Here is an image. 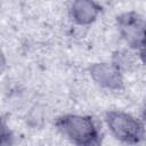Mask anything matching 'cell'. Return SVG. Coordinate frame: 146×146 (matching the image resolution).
<instances>
[{"label": "cell", "mask_w": 146, "mask_h": 146, "mask_svg": "<svg viewBox=\"0 0 146 146\" xmlns=\"http://www.w3.org/2000/svg\"><path fill=\"white\" fill-rule=\"evenodd\" d=\"M56 129L74 146H102L104 135L91 115L67 113L56 117Z\"/></svg>", "instance_id": "obj_1"}, {"label": "cell", "mask_w": 146, "mask_h": 146, "mask_svg": "<svg viewBox=\"0 0 146 146\" xmlns=\"http://www.w3.org/2000/svg\"><path fill=\"white\" fill-rule=\"evenodd\" d=\"M105 123L112 136L128 146H137L144 141V123L130 113L120 110H111L105 113Z\"/></svg>", "instance_id": "obj_2"}, {"label": "cell", "mask_w": 146, "mask_h": 146, "mask_svg": "<svg viewBox=\"0 0 146 146\" xmlns=\"http://www.w3.org/2000/svg\"><path fill=\"white\" fill-rule=\"evenodd\" d=\"M116 26L120 36L128 47L137 52L144 63L145 52V18L136 10L123 11L116 16Z\"/></svg>", "instance_id": "obj_3"}, {"label": "cell", "mask_w": 146, "mask_h": 146, "mask_svg": "<svg viewBox=\"0 0 146 146\" xmlns=\"http://www.w3.org/2000/svg\"><path fill=\"white\" fill-rule=\"evenodd\" d=\"M88 74L100 88L110 91H121L124 89L123 73L111 62H96L88 66Z\"/></svg>", "instance_id": "obj_4"}, {"label": "cell", "mask_w": 146, "mask_h": 146, "mask_svg": "<svg viewBox=\"0 0 146 146\" xmlns=\"http://www.w3.org/2000/svg\"><path fill=\"white\" fill-rule=\"evenodd\" d=\"M102 11V5L94 0L73 1L68 9L71 21L79 26H90L97 21Z\"/></svg>", "instance_id": "obj_5"}, {"label": "cell", "mask_w": 146, "mask_h": 146, "mask_svg": "<svg viewBox=\"0 0 146 146\" xmlns=\"http://www.w3.org/2000/svg\"><path fill=\"white\" fill-rule=\"evenodd\" d=\"M111 63L115 65L122 73L132 71L136 65V58L132 52L128 50H116L112 55Z\"/></svg>", "instance_id": "obj_6"}, {"label": "cell", "mask_w": 146, "mask_h": 146, "mask_svg": "<svg viewBox=\"0 0 146 146\" xmlns=\"http://www.w3.org/2000/svg\"><path fill=\"white\" fill-rule=\"evenodd\" d=\"M14 133L9 128L7 121L0 116V146H13Z\"/></svg>", "instance_id": "obj_7"}, {"label": "cell", "mask_w": 146, "mask_h": 146, "mask_svg": "<svg viewBox=\"0 0 146 146\" xmlns=\"http://www.w3.org/2000/svg\"><path fill=\"white\" fill-rule=\"evenodd\" d=\"M6 68H7V58L2 49L0 48V75L5 73Z\"/></svg>", "instance_id": "obj_8"}]
</instances>
